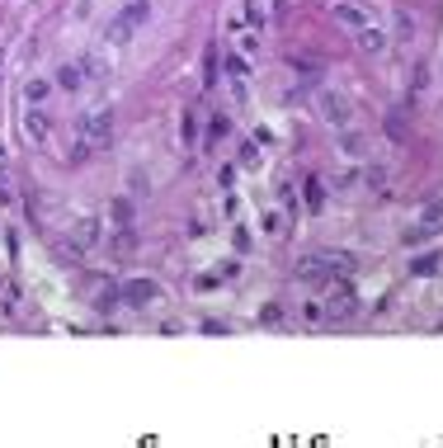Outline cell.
Listing matches in <instances>:
<instances>
[{"label":"cell","instance_id":"1","mask_svg":"<svg viewBox=\"0 0 443 448\" xmlns=\"http://www.w3.org/2000/svg\"><path fill=\"white\" fill-rule=\"evenodd\" d=\"M146 19H151V5H146V0H132V5H123V10L109 19V43H127V38H132V33L146 24Z\"/></svg>","mask_w":443,"mask_h":448},{"label":"cell","instance_id":"2","mask_svg":"<svg viewBox=\"0 0 443 448\" xmlns=\"http://www.w3.org/2000/svg\"><path fill=\"white\" fill-rule=\"evenodd\" d=\"M80 137L90 142V147H109V137H113V113L109 108H95V113H85V118H80Z\"/></svg>","mask_w":443,"mask_h":448},{"label":"cell","instance_id":"3","mask_svg":"<svg viewBox=\"0 0 443 448\" xmlns=\"http://www.w3.org/2000/svg\"><path fill=\"white\" fill-rule=\"evenodd\" d=\"M335 264H345V260H335V255H307V260L297 264V278L302 283H326V278H335L330 274Z\"/></svg>","mask_w":443,"mask_h":448},{"label":"cell","instance_id":"4","mask_svg":"<svg viewBox=\"0 0 443 448\" xmlns=\"http://www.w3.org/2000/svg\"><path fill=\"white\" fill-rule=\"evenodd\" d=\"M316 113H321V118H326L330 127H345V123H349V104L340 99V94H330V90H321V94H316Z\"/></svg>","mask_w":443,"mask_h":448},{"label":"cell","instance_id":"5","mask_svg":"<svg viewBox=\"0 0 443 448\" xmlns=\"http://www.w3.org/2000/svg\"><path fill=\"white\" fill-rule=\"evenodd\" d=\"M160 297V288L151 283V278H127L123 283V302L127 307H146V302H156Z\"/></svg>","mask_w":443,"mask_h":448},{"label":"cell","instance_id":"6","mask_svg":"<svg viewBox=\"0 0 443 448\" xmlns=\"http://www.w3.org/2000/svg\"><path fill=\"white\" fill-rule=\"evenodd\" d=\"M330 10H335V19H340L345 29H354V33H359V29H364V24H368V15H364V10H359V5H354V0H335Z\"/></svg>","mask_w":443,"mask_h":448},{"label":"cell","instance_id":"7","mask_svg":"<svg viewBox=\"0 0 443 448\" xmlns=\"http://www.w3.org/2000/svg\"><path fill=\"white\" fill-rule=\"evenodd\" d=\"M57 85H62L66 94H76L80 85H85V66H80V62H66V66H57Z\"/></svg>","mask_w":443,"mask_h":448},{"label":"cell","instance_id":"8","mask_svg":"<svg viewBox=\"0 0 443 448\" xmlns=\"http://www.w3.org/2000/svg\"><path fill=\"white\" fill-rule=\"evenodd\" d=\"M71 241H76V250H90V246L99 241V222H95V217L76 222V227H71Z\"/></svg>","mask_w":443,"mask_h":448},{"label":"cell","instance_id":"9","mask_svg":"<svg viewBox=\"0 0 443 448\" xmlns=\"http://www.w3.org/2000/svg\"><path fill=\"white\" fill-rule=\"evenodd\" d=\"M24 137H29V142H43V137H48V118L38 113V104H29V113H24Z\"/></svg>","mask_w":443,"mask_h":448},{"label":"cell","instance_id":"10","mask_svg":"<svg viewBox=\"0 0 443 448\" xmlns=\"http://www.w3.org/2000/svg\"><path fill=\"white\" fill-rule=\"evenodd\" d=\"M359 47H364V52H387V33L382 29H359Z\"/></svg>","mask_w":443,"mask_h":448},{"label":"cell","instance_id":"11","mask_svg":"<svg viewBox=\"0 0 443 448\" xmlns=\"http://www.w3.org/2000/svg\"><path fill=\"white\" fill-rule=\"evenodd\" d=\"M307 208H312V213H321V208H326V185H321L316 175L307 180Z\"/></svg>","mask_w":443,"mask_h":448},{"label":"cell","instance_id":"12","mask_svg":"<svg viewBox=\"0 0 443 448\" xmlns=\"http://www.w3.org/2000/svg\"><path fill=\"white\" fill-rule=\"evenodd\" d=\"M326 316H330L326 302H302V321H307V325H326Z\"/></svg>","mask_w":443,"mask_h":448},{"label":"cell","instance_id":"13","mask_svg":"<svg viewBox=\"0 0 443 448\" xmlns=\"http://www.w3.org/2000/svg\"><path fill=\"white\" fill-rule=\"evenodd\" d=\"M354 307H359V302H354L349 293H340V297L330 302V316H335V321H345V316H354Z\"/></svg>","mask_w":443,"mask_h":448},{"label":"cell","instance_id":"14","mask_svg":"<svg viewBox=\"0 0 443 448\" xmlns=\"http://www.w3.org/2000/svg\"><path fill=\"white\" fill-rule=\"evenodd\" d=\"M434 269H439V255H434V250H429V255H420V260H411V274H420V278H429Z\"/></svg>","mask_w":443,"mask_h":448},{"label":"cell","instance_id":"15","mask_svg":"<svg viewBox=\"0 0 443 448\" xmlns=\"http://www.w3.org/2000/svg\"><path fill=\"white\" fill-rule=\"evenodd\" d=\"M24 99H29V104H43V99H48V80H29V85H24Z\"/></svg>","mask_w":443,"mask_h":448},{"label":"cell","instance_id":"16","mask_svg":"<svg viewBox=\"0 0 443 448\" xmlns=\"http://www.w3.org/2000/svg\"><path fill=\"white\" fill-rule=\"evenodd\" d=\"M429 232H434V227H429V222H420V227H411V232L401 236V241H406V246H425V241H429Z\"/></svg>","mask_w":443,"mask_h":448},{"label":"cell","instance_id":"17","mask_svg":"<svg viewBox=\"0 0 443 448\" xmlns=\"http://www.w3.org/2000/svg\"><path fill=\"white\" fill-rule=\"evenodd\" d=\"M425 222L434 227V222H443V199H429L425 203Z\"/></svg>","mask_w":443,"mask_h":448},{"label":"cell","instance_id":"18","mask_svg":"<svg viewBox=\"0 0 443 448\" xmlns=\"http://www.w3.org/2000/svg\"><path fill=\"white\" fill-rule=\"evenodd\" d=\"M259 321H264V325H283V311H278V307H264V311H259Z\"/></svg>","mask_w":443,"mask_h":448},{"label":"cell","instance_id":"19","mask_svg":"<svg viewBox=\"0 0 443 448\" xmlns=\"http://www.w3.org/2000/svg\"><path fill=\"white\" fill-rule=\"evenodd\" d=\"M193 132H198V123H193L189 113H184V123H179V137H184V142H193Z\"/></svg>","mask_w":443,"mask_h":448},{"label":"cell","instance_id":"20","mask_svg":"<svg viewBox=\"0 0 443 448\" xmlns=\"http://www.w3.org/2000/svg\"><path fill=\"white\" fill-rule=\"evenodd\" d=\"M396 29L406 33V38H411V33H415V24H411V15H406V10H401V15H396Z\"/></svg>","mask_w":443,"mask_h":448},{"label":"cell","instance_id":"21","mask_svg":"<svg viewBox=\"0 0 443 448\" xmlns=\"http://www.w3.org/2000/svg\"><path fill=\"white\" fill-rule=\"evenodd\" d=\"M0 161H5V147H0Z\"/></svg>","mask_w":443,"mask_h":448}]
</instances>
